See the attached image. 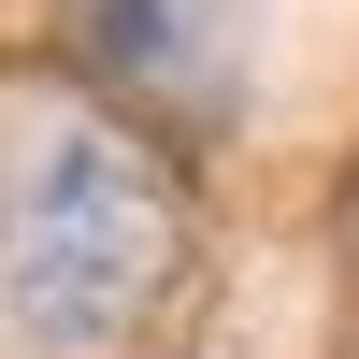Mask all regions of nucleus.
I'll return each mask as SVG.
<instances>
[{"label": "nucleus", "instance_id": "nucleus-1", "mask_svg": "<svg viewBox=\"0 0 359 359\" xmlns=\"http://www.w3.org/2000/svg\"><path fill=\"white\" fill-rule=\"evenodd\" d=\"M187 273L172 158L101 101H43L0 158V331L43 359H115Z\"/></svg>", "mask_w": 359, "mask_h": 359}, {"label": "nucleus", "instance_id": "nucleus-2", "mask_svg": "<svg viewBox=\"0 0 359 359\" xmlns=\"http://www.w3.org/2000/svg\"><path fill=\"white\" fill-rule=\"evenodd\" d=\"M259 15L273 0H57L101 115H158V130H230L259 101Z\"/></svg>", "mask_w": 359, "mask_h": 359}]
</instances>
